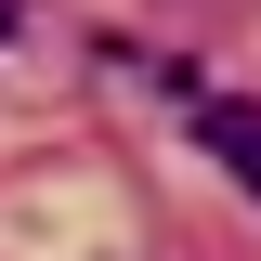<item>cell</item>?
I'll return each mask as SVG.
<instances>
[{"label":"cell","mask_w":261,"mask_h":261,"mask_svg":"<svg viewBox=\"0 0 261 261\" xmlns=\"http://www.w3.org/2000/svg\"><path fill=\"white\" fill-rule=\"evenodd\" d=\"M196 144L222 157L235 196H261V105H248V92H209V105H196Z\"/></svg>","instance_id":"6da1fadb"},{"label":"cell","mask_w":261,"mask_h":261,"mask_svg":"<svg viewBox=\"0 0 261 261\" xmlns=\"http://www.w3.org/2000/svg\"><path fill=\"white\" fill-rule=\"evenodd\" d=\"M0 39H13V0H0Z\"/></svg>","instance_id":"7a4b0ae2"}]
</instances>
